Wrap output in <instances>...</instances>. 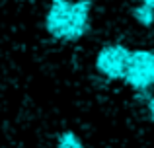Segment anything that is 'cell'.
<instances>
[{"mask_svg": "<svg viewBox=\"0 0 154 148\" xmlns=\"http://www.w3.org/2000/svg\"><path fill=\"white\" fill-rule=\"evenodd\" d=\"M90 0H51L47 31L59 41H78L90 29Z\"/></svg>", "mask_w": 154, "mask_h": 148, "instance_id": "6da1fadb", "label": "cell"}, {"mask_svg": "<svg viewBox=\"0 0 154 148\" xmlns=\"http://www.w3.org/2000/svg\"><path fill=\"white\" fill-rule=\"evenodd\" d=\"M123 82H127L137 92H144L154 86V53L152 51H131L129 53Z\"/></svg>", "mask_w": 154, "mask_h": 148, "instance_id": "7a4b0ae2", "label": "cell"}, {"mask_svg": "<svg viewBox=\"0 0 154 148\" xmlns=\"http://www.w3.org/2000/svg\"><path fill=\"white\" fill-rule=\"evenodd\" d=\"M131 51L127 47L119 45H107L96 57V68L100 74H103L109 80H123L125 74V65H127V59Z\"/></svg>", "mask_w": 154, "mask_h": 148, "instance_id": "3957f363", "label": "cell"}, {"mask_svg": "<svg viewBox=\"0 0 154 148\" xmlns=\"http://www.w3.org/2000/svg\"><path fill=\"white\" fill-rule=\"evenodd\" d=\"M57 148H84V144H82V140H80L72 131H64V133L59 134Z\"/></svg>", "mask_w": 154, "mask_h": 148, "instance_id": "5b68a950", "label": "cell"}, {"mask_svg": "<svg viewBox=\"0 0 154 148\" xmlns=\"http://www.w3.org/2000/svg\"><path fill=\"white\" fill-rule=\"evenodd\" d=\"M148 111H150V119L154 121V95L150 98V101H148Z\"/></svg>", "mask_w": 154, "mask_h": 148, "instance_id": "8992f818", "label": "cell"}, {"mask_svg": "<svg viewBox=\"0 0 154 148\" xmlns=\"http://www.w3.org/2000/svg\"><path fill=\"white\" fill-rule=\"evenodd\" d=\"M133 16L143 26H150L154 22V0H140V6L135 8Z\"/></svg>", "mask_w": 154, "mask_h": 148, "instance_id": "277c9868", "label": "cell"}]
</instances>
